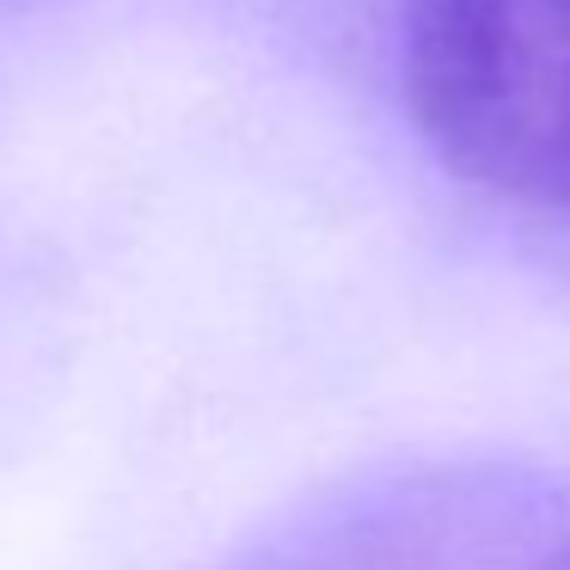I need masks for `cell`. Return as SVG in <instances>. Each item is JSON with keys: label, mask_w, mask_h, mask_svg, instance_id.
Wrapping results in <instances>:
<instances>
[{"label": "cell", "mask_w": 570, "mask_h": 570, "mask_svg": "<svg viewBox=\"0 0 570 570\" xmlns=\"http://www.w3.org/2000/svg\"><path fill=\"white\" fill-rule=\"evenodd\" d=\"M399 99L460 185L570 222V0H399Z\"/></svg>", "instance_id": "6da1fadb"}, {"label": "cell", "mask_w": 570, "mask_h": 570, "mask_svg": "<svg viewBox=\"0 0 570 570\" xmlns=\"http://www.w3.org/2000/svg\"><path fill=\"white\" fill-rule=\"evenodd\" d=\"M222 570H570V472L521 454H423L337 479Z\"/></svg>", "instance_id": "7a4b0ae2"}]
</instances>
